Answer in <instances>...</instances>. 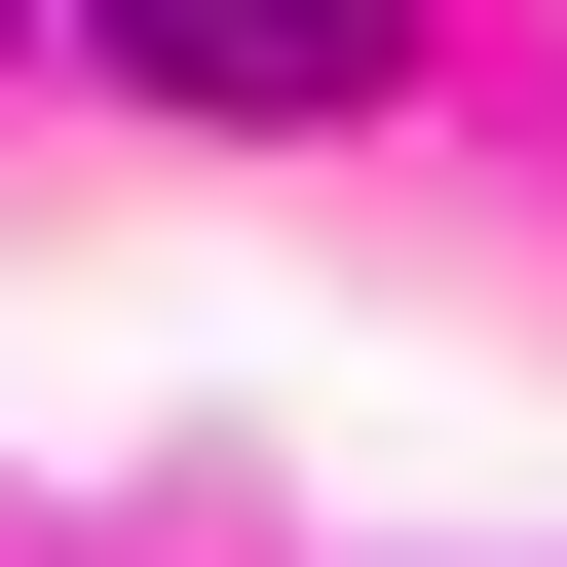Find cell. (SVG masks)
<instances>
[{"instance_id":"obj_1","label":"cell","mask_w":567,"mask_h":567,"mask_svg":"<svg viewBox=\"0 0 567 567\" xmlns=\"http://www.w3.org/2000/svg\"><path fill=\"white\" fill-rule=\"evenodd\" d=\"M114 76H189V114H379V39L416 0H76Z\"/></svg>"}]
</instances>
